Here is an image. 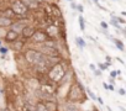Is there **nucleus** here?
<instances>
[{"label": "nucleus", "instance_id": "31", "mask_svg": "<svg viewBox=\"0 0 126 111\" xmlns=\"http://www.w3.org/2000/svg\"><path fill=\"white\" fill-rule=\"evenodd\" d=\"M77 10H78L79 13H83V6H82V5H77Z\"/></svg>", "mask_w": 126, "mask_h": 111}, {"label": "nucleus", "instance_id": "30", "mask_svg": "<svg viewBox=\"0 0 126 111\" xmlns=\"http://www.w3.org/2000/svg\"><path fill=\"white\" fill-rule=\"evenodd\" d=\"M116 20H117V22H120V24H125V20H124L122 17H116Z\"/></svg>", "mask_w": 126, "mask_h": 111}, {"label": "nucleus", "instance_id": "39", "mask_svg": "<svg viewBox=\"0 0 126 111\" xmlns=\"http://www.w3.org/2000/svg\"><path fill=\"white\" fill-rule=\"evenodd\" d=\"M68 1H72V0H68Z\"/></svg>", "mask_w": 126, "mask_h": 111}, {"label": "nucleus", "instance_id": "34", "mask_svg": "<svg viewBox=\"0 0 126 111\" xmlns=\"http://www.w3.org/2000/svg\"><path fill=\"white\" fill-rule=\"evenodd\" d=\"M116 59H117V61H119V62H120V63H121V64H125V63H124V61H122V59H121V58H116Z\"/></svg>", "mask_w": 126, "mask_h": 111}, {"label": "nucleus", "instance_id": "18", "mask_svg": "<svg viewBox=\"0 0 126 111\" xmlns=\"http://www.w3.org/2000/svg\"><path fill=\"white\" fill-rule=\"evenodd\" d=\"M78 20H79L80 30H82V31H84V30H85V20H84V17H83L82 15H79V16H78Z\"/></svg>", "mask_w": 126, "mask_h": 111}, {"label": "nucleus", "instance_id": "19", "mask_svg": "<svg viewBox=\"0 0 126 111\" xmlns=\"http://www.w3.org/2000/svg\"><path fill=\"white\" fill-rule=\"evenodd\" d=\"M110 24H111V25H112L114 27H116V28H120V30H122V28H121V26L119 25V22H117L116 17H115V16H112V15H111V21H110Z\"/></svg>", "mask_w": 126, "mask_h": 111}, {"label": "nucleus", "instance_id": "7", "mask_svg": "<svg viewBox=\"0 0 126 111\" xmlns=\"http://www.w3.org/2000/svg\"><path fill=\"white\" fill-rule=\"evenodd\" d=\"M35 31H36V28H35L33 26L26 25V26L22 28L21 33H22V36H24L25 38H31V37H32V35L35 33Z\"/></svg>", "mask_w": 126, "mask_h": 111}, {"label": "nucleus", "instance_id": "27", "mask_svg": "<svg viewBox=\"0 0 126 111\" xmlns=\"http://www.w3.org/2000/svg\"><path fill=\"white\" fill-rule=\"evenodd\" d=\"M98 66H99V68H100V70H105V69L108 68V67H106L105 64H101V63H99Z\"/></svg>", "mask_w": 126, "mask_h": 111}, {"label": "nucleus", "instance_id": "21", "mask_svg": "<svg viewBox=\"0 0 126 111\" xmlns=\"http://www.w3.org/2000/svg\"><path fill=\"white\" fill-rule=\"evenodd\" d=\"M87 93H88V95H89V97L92 99V100H94V101H96V95L89 89V88H87Z\"/></svg>", "mask_w": 126, "mask_h": 111}, {"label": "nucleus", "instance_id": "20", "mask_svg": "<svg viewBox=\"0 0 126 111\" xmlns=\"http://www.w3.org/2000/svg\"><path fill=\"white\" fill-rule=\"evenodd\" d=\"M35 111H47V109H46L43 102H38L36 105V107H35Z\"/></svg>", "mask_w": 126, "mask_h": 111}, {"label": "nucleus", "instance_id": "26", "mask_svg": "<svg viewBox=\"0 0 126 111\" xmlns=\"http://www.w3.org/2000/svg\"><path fill=\"white\" fill-rule=\"evenodd\" d=\"M93 73H94V74H95L96 77H100V75H101V70H100V69H95V70H94Z\"/></svg>", "mask_w": 126, "mask_h": 111}, {"label": "nucleus", "instance_id": "25", "mask_svg": "<svg viewBox=\"0 0 126 111\" xmlns=\"http://www.w3.org/2000/svg\"><path fill=\"white\" fill-rule=\"evenodd\" d=\"M0 53H1V54H6V53H8V48H5V47H0Z\"/></svg>", "mask_w": 126, "mask_h": 111}, {"label": "nucleus", "instance_id": "12", "mask_svg": "<svg viewBox=\"0 0 126 111\" xmlns=\"http://www.w3.org/2000/svg\"><path fill=\"white\" fill-rule=\"evenodd\" d=\"M21 1L26 5V8H37L38 6V1L37 0H21Z\"/></svg>", "mask_w": 126, "mask_h": 111}, {"label": "nucleus", "instance_id": "5", "mask_svg": "<svg viewBox=\"0 0 126 111\" xmlns=\"http://www.w3.org/2000/svg\"><path fill=\"white\" fill-rule=\"evenodd\" d=\"M43 47H42V54H45L46 57H57L58 56V49L54 44H51V42H45L42 43Z\"/></svg>", "mask_w": 126, "mask_h": 111}, {"label": "nucleus", "instance_id": "28", "mask_svg": "<svg viewBox=\"0 0 126 111\" xmlns=\"http://www.w3.org/2000/svg\"><path fill=\"white\" fill-rule=\"evenodd\" d=\"M119 94H120V95H122V96H124V95H125V94H126V91H125V89H122V88H121V89H119Z\"/></svg>", "mask_w": 126, "mask_h": 111}, {"label": "nucleus", "instance_id": "4", "mask_svg": "<svg viewBox=\"0 0 126 111\" xmlns=\"http://www.w3.org/2000/svg\"><path fill=\"white\" fill-rule=\"evenodd\" d=\"M11 10H13V13L15 15L21 16V17H25L27 15V11H29V9L26 8V5L21 1V0H15V1L13 3Z\"/></svg>", "mask_w": 126, "mask_h": 111}, {"label": "nucleus", "instance_id": "23", "mask_svg": "<svg viewBox=\"0 0 126 111\" xmlns=\"http://www.w3.org/2000/svg\"><path fill=\"white\" fill-rule=\"evenodd\" d=\"M100 26H101L105 31H108V28H109V24H106L105 21H101V22H100Z\"/></svg>", "mask_w": 126, "mask_h": 111}, {"label": "nucleus", "instance_id": "6", "mask_svg": "<svg viewBox=\"0 0 126 111\" xmlns=\"http://www.w3.org/2000/svg\"><path fill=\"white\" fill-rule=\"evenodd\" d=\"M31 38H32L33 42H36V43H45V42L47 41V35H46V32H43V31H35V33L32 35Z\"/></svg>", "mask_w": 126, "mask_h": 111}, {"label": "nucleus", "instance_id": "22", "mask_svg": "<svg viewBox=\"0 0 126 111\" xmlns=\"http://www.w3.org/2000/svg\"><path fill=\"white\" fill-rule=\"evenodd\" d=\"M120 73H121L120 70H112V72L110 73V77H111V78H115V77L120 75Z\"/></svg>", "mask_w": 126, "mask_h": 111}, {"label": "nucleus", "instance_id": "15", "mask_svg": "<svg viewBox=\"0 0 126 111\" xmlns=\"http://www.w3.org/2000/svg\"><path fill=\"white\" fill-rule=\"evenodd\" d=\"M43 104H45L47 111H57V106H56L54 102H52V101H46V102H43Z\"/></svg>", "mask_w": 126, "mask_h": 111}, {"label": "nucleus", "instance_id": "35", "mask_svg": "<svg viewBox=\"0 0 126 111\" xmlns=\"http://www.w3.org/2000/svg\"><path fill=\"white\" fill-rule=\"evenodd\" d=\"M103 86H104V88H105V89H109V85H108V84H106V83H104V84H103Z\"/></svg>", "mask_w": 126, "mask_h": 111}, {"label": "nucleus", "instance_id": "2", "mask_svg": "<svg viewBox=\"0 0 126 111\" xmlns=\"http://www.w3.org/2000/svg\"><path fill=\"white\" fill-rule=\"evenodd\" d=\"M47 77L49 80H52L53 83H59L63 78L66 77V69L63 67L62 63H56L53 64V67L48 70Z\"/></svg>", "mask_w": 126, "mask_h": 111}, {"label": "nucleus", "instance_id": "33", "mask_svg": "<svg viewBox=\"0 0 126 111\" xmlns=\"http://www.w3.org/2000/svg\"><path fill=\"white\" fill-rule=\"evenodd\" d=\"M96 100L99 101V104H101V105L104 104V102H103V99H101V97H99V96H96Z\"/></svg>", "mask_w": 126, "mask_h": 111}, {"label": "nucleus", "instance_id": "11", "mask_svg": "<svg viewBox=\"0 0 126 111\" xmlns=\"http://www.w3.org/2000/svg\"><path fill=\"white\" fill-rule=\"evenodd\" d=\"M11 24H13L11 19H8L5 16H0V27H9V26H11Z\"/></svg>", "mask_w": 126, "mask_h": 111}, {"label": "nucleus", "instance_id": "3", "mask_svg": "<svg viewBox=\"0 0 126 111\" xmlns=\"http://www.w3.org/2000/svg\"><path fill=\"white\" fill-rule=\"evenodd\" d=\"M83 99H84V93H83V89H82L79 82L73 83L68 91V100L71 102H76V101H80Z\"/></svg>", "mask_w": 126, "mask_h": 111}, {"label": "nucleus", "instance_id": "17", "mask_svg": "<svg viewBox=\"0 0 126 111\" xmlns=\"http://www.w3.org/2000/svg\"><path fill=\"white\" fill-rule=\"evenodd\" d=\"M112 40H114V43H115L116 48H119L120 51H124V49H125V48H124V43H122V41L116 40V38H112Z\"/></svg>", "mask_w": 126, "mask_h": 111}, {"label": "nucleus", "instance_id": "10", "mask_svg": "<svg viewBox=\"0 0 126 111\" xmlns=\"http://www.w3.org/2000/svg\"><path fill=\"white\" fill-rule=\"evenodd\" d=\"M25 26H26V25H25V24H22V22H15V24L13 22L10 27H11V30H13V31H15L16 33H21V31H22V28H24Z\"/></svg>", "mask_w": 126, "mask_h": 111}, {"label": "nucleus", "instance_id": "14", "mask_svg": "<svg viewBox=\"0 0 126 111\" xmlns=\"http://www.w3.org/2000/svg\"><path fill=\"white\" fill-rule=\"evenodd\" d=\"M64 111H79V110H78V106L74 102H68L64 106Z\"/></svg>", "mask_w": 126, "mask_h": 111}, {"label": "nucleus", "instance_id": "1", "mask_svg": "<svg viewBox=\"0 0 126 111\" xmlns=\"http://www.w3.org/2000/svg\"><path fill=\"white\" fill-rule=\"evenodd\" d=\"M25 59L31 64L37 68H46L49 61V57H46L45 54H42L40 51L29 48L25 51Z\"/></svg>", "mask_w": 126, "mask_h": 111}, {"label": "nucleus", "instance_id": "8", "mask_svg": "<svg viewBox=\"0 0 126 111\" xmlns=\"http://www.w3.org/2000/svg\"><path fill=\"white\" fill-rule=\"evenodd\" d=\"M46 35H47V37L48 36L49 37H57L58 36V28H57V26L53 25V24L48 25L47 28H46Z\"/></svg>", "mask_w": 126, "mask_h": 111}, {"label": "nucleus", "instance_id": "16", "mask_svg": "<svg viewBox=\"0 0 126 111\" xmlns=\"http://www.w3.org/2000/svg\"><path fill=\"white\" fill-rule=\"evenodd\" d=\"M74 41H76V43H77V46H78L79 48H84V47H87V43H85V41H84L82 37L77 36V37L74 38Z\"/></svg>", "mask_w": 126, "mask_h": 111}, {"label": "nucleus", "instance_id": "24", "mask_svg": "<svg viewBox=\"0 0 126 111\" xmlns=\"http://www.w3.org/2000/svg\"><path fill=\"white\" fill-rule=\"evenodd\" d=\"M21 111H35V110H32L30 106H27V105H24L22 106V109H21Z\"/></svg>", "mask_w": 126, "mask_h": 111}, {"label": "nucleus", "instance_id": "38", "mask_svg": "<svg viewBox=\"0 0 126 111\" xmlns=\"http://www.w3.org/2000/svg\"><path fill=\"white\" fill-rule=\"evenodd\" d=\"M0 47H3V46H1V41H0Z\"/></svg>", "mask_w": 126, "mask_h": 111}, {"label": "nucleus", "instance_id": "13", "mask_svg": "<svg viewBox=\"0 0 126 111\" xmlns=\"http://www.w3.org/2000/svg\"><path fill=\"white\" fill-rule=\"evenodd\" d=\"M41 91L45 94H53V88L49 84H42L41 85Z\"/></svg>", "mask_w": 126, "mask_h": 111}, {"label": "nucleus", "instance_id": "37", "mask_svg": "<svg viewBox=\"0 0 126 111\" xmlns=\"http://www.w3.org/2000/svg\"><path fill=\"white\" fill-rule=\"evenodd\" d=\"M0 95H1V86H0Z\"/></svg>", "mask_w": 126, "mask_h": 111}, {"label": "nucleus", "instance_id": "9", "mask_svg": "<svg viewBox=\"0 0 126 111\" xmlns=\"http://www.w3.org/2000/svg\"><path fill=\"white\" fill-rule=\"evenodd\" d=\"M17 37H19V33H16V32L13 31V30H9V31L6 32V36H5L6 41H9V42H15V41L17 40Z\"/></svg>", "mask_w": 126, "mask_h": 111}, {"label": "nucleus", "instance_id": "29", "mask_svg": "<svg viewBox=\"0 0 126 111\" xmlns=\"http://www.w3.org/2000/svg\"><path fill=\"white\" fill-rule=\"evenodd\" d=\"M71 8H72L73 10H77V5H76V3H73V1H71Z\"/></svg>", "mask_w": 126, "mask_h": 111}, {"label": "nucleus", "instance_id": "36", "mask_svg": "<svg viewBox=\"0 0 126 111\" xmlns=\"http://www.w3.org/2000/svg\"><path fill=\"white\" fill-rule=\"evenodd\" d=\"M93 1H94V3H95V4L99 6V8H100V5H99V0H93Z\"/></svg>", "mask_w": 126, "mask_h": 111}, {"label": "nucleus", "instance_id": "32", "mask_svg": "<svg viewBox=\"0 0 126 111\" xmlns=\"http://www.w3.org/2000/svg\"><path fill=\"white\" fill-rule=\"evenodd\" d=\"M89 68H90V69H92V70H93V72H94V70H95V69H96V68H95V66H94V64H89Z\"/></svg>", "mask_w": 126, "mask_h": 111}]
</instances>
